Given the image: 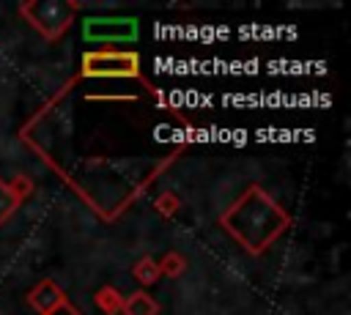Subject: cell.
I'll return each instance as SVG.
<instances>
[{
    "instance_id": "cell-1",
    "label": "cell",
    "mask_w": 351,
    "mask_h": 315,
    "mask_svg": "<svg viewBox=\"0 0 351 315\" xmlns=\"http://www.w3.org/2000/svg\"><path fill=\"white\" fill-rule=\"evenodd\" d=\"M277 208L263 197V194H258V192H252V194H247V200L244 203H239L230 214H241L244 216V222H233V225H228L239 238H244V244H250L252 249H258L261 244H269V238L282 227V222H261V216H269V214H274Z\"/></svg>"
},
{
    "instance_id": "cell-2",
    "label": "cell",
    "mask_w": 351,
    "mask_h": 315,
    "mask_svg": "<svg viewBox=\"0 0 351 315\" xmlns=\"http://www.w3.org/2000/svg\"><path fill=\"white\" fill-rule=\"evenodd\" d=\"M85 74L90 77H132L137 74V58L134 55H118V52H101L85 58Z\"/></svg>"
},
{
    "instance_id": "cell-3",
    "label": "cell",
    "mask_w": 351,
    "mask_h": 315,
    "mask_svg": "<svg viewBox=\"0 0 351 315\" xmlns=\"http://www.w3.org/2000/svg\"><path fill=\"white\" fill-rule=\"evenodd\" d=\"M88 41H132L137 36L134 19H88L82 27Z\"/></svg>"
},
{
    "instance_id": "cell-4",
    "label": "cell",
    "mask_w": 351,
    "mask_h": 315,
    "mask_svg": "<svg viewBox=\"0 0 351 315\" xmlns=\"http://www.w3.org/2000/svg\"><path fill=\"white\" fill-rule=\"evenodd\" d=\"M25 14H27L30 22H33L36 27H41L47 36H58V33L69 25V8H66L63 3H49V0L33 3V5L25 8Z\"/></svg>"
},
{
    "instance_id": "cell-5",
    "label": "cell",
    "mask_w": 351,
    "mask_h": 315,
    "mask_svg": "<svg viewBox=\"0 0 351 315\" xmlns=\"http://www.w3.org/2000/svg\"><path fill=\"white\" fill-rule=\"evenodd\" d=\"M126 312H129V315H154V312H156V304H154L148 296L137 293V296H132V299L126 301Z\"/></svg>"
},
{
    "instance_id": "cell-6",
    "label": "cell",
    "mask_w": 351,
    "mask_h": 315,
    "mask_svg": "<svg viewBox=\"0 0 351 315\" xmlns=\"http://www.w3.org/2000/svg\"><path fill=\"white\" fill-rule=\"evenodd\" d=\"M14 203H16V200H14V194H11V192H8V189L0 184V219H3V216H5L11 208H14Z\"/></svg>"
},
{
    "instance_id": "cell-7",
    "label": "cell",
    "mask_w": 351,
    "mask_h": 315,
    "mask_svg": "<svg viewBox=\"0 0 351 315\" xmlns=\"http://www.w3.org/2000/svg\"><path fill=\"white\" fill-rule=\"evenodd\" d=\"M143 263H145V260H143ZM137 274L143 277V282H151V277H156V271H148L145 266H140V268H137Z\"/></svg>"
}]
</instances>
